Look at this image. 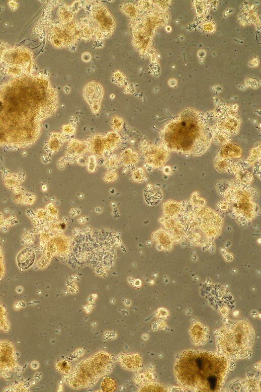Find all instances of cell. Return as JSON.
<instances>
[{"mask_svg":"<svg viewBox=\"0 0 261 392\" xmlns=\"http://www.w3.org/2000/svg\"><path fill=\"white\" fill-rule=\"evenodd\" d=\"M76 130L77 127L71 124H66L62 127V133L67 136L74 135Z\"/></svg>","mask_w":261,"mask_h":392,"instance_id":"cell-31","label":"cell"},{"mask_svg":"<svg viewBox=\"0 0 261 392\" xmlns=\"http://www.w3.org/2000/svg\"><path fill=\"white\" fill-rule=\"evenodd\" d=\"M145 164L153 168H160L168 161L169 154L164 148L149 145L143 150Z\"/></svg>","mask_w":261,"mask_h":392,"instance_id":"cell-9","label":"cell"},{"mask_svg":"<svg viewBox=\"0 0 261 392\" xmlns=\"http://www.w3.org/2000/svg\"><path fill=\"white\" fill-rule=\"evenodd\" d=\"M47 209L51 215L54 214L56 211V209L52 203H50L47 205Z\"/></svg>","mask_w":261,"mask_h":392,"instance_id":"cell-35","label":"cell"},{"mask_svg":"<svg viewBox=\"0 0 261 392\" xmlns=\"http://www.w3.org/2000/svg\"><path fill=\"white\" fill-rule=\"evenodd\" d=\"M68 137L69 136L62 133H52L45 145V149L47 152L53 154L59 151L64 145V142L68 140Z\"/></svg>","mask_w":261,"mask_h":392,"instance_id":"cell-14","label":"cell"},{"mask_svg":"<svg viewBox=\"0 0 261 392\" xmlns=\"http://www.w3.org/2000/svg\"><path fill=\"white\" fill-rule=\"evenodd\" d=\"M51 31L49 38L53 45L58 48L69 46L79 37L77 26L72 22L56 25Z\"/></svg>","mask_w":261,"mask_h":392,"instance_id":"cell-8","label":"cell"},{"mask_svg":"<svg viewBox=\"0 0 261 392\" xmlns=\"http://www.w3.org/2000/svg\"><path fill=\"white\" fill-rule=\"evenodd\" d=\"M5 218L3 215V213H0V229H1L5 225Z\"/></svg>","mask_w":261,"mask_h":392,"instance_id":"cell-37","label":"cell"},{"mask_svg":"<svg viewBox=\"0 0 261 392\" xmlns=\"http://www.w3.org/2000/svg\"><path fill=\"white\" fill-rule=\"evenodd\" d=\"M21 369L13 343L8 340H0V377L9 379L13 372Z\"/></svg>","mask_w":261,"mask_h":392,"instance_id":"cell-7","label":"cell"},{"mask_svg":"<svg viewBox=\"0 0 261 392\" xmlns=\"http://www.w3.org/2000/svg\"><path fill=\"white\" fill-rule=\"evenodd\" d=\"M39 367V364L37 362L36 363V364L34 363V362L31 363V367L33 369H36L38 368Z\"/></svg>","mask_w":261,"mask_h":392,"instance_id":"cell-39","label":"cell"},{"mask_svg":"<svg viewBox=\"0 0 261 392\" xmlns=\"http://www.w3.org/2000/svg\"><path fill=\"white\" fill-rule=\"evenodd\" d=\"M164 172L166 174H169L171 173V170L169 167H165L163 169Z\"/></svg>","mask_w":261,"mask_h":392,"instance_id":"cell-38","label":"cell"},{"mask_svg":"<svg viewBox=\"0 0 261 392\" xmlns=\"http://www.w3.org/2000/svg\"><path fill=\"white\" fill-rule=\"evenodd\" d=\"M160 134L166 150L195 156L209 149L214 136L213 129L207 122L188 114L169 122Z\"/></svg>","mask_w":261,"mask_h":392,"instance_id":"cell-3","label":"cell"},{"mask_svg":"<svg viewBox=\"0 0 261 392\" xmlns=\"http://www.w3.org/2000/svg\"><path fill=\"white\" fill-rule=\"evenodd\" d=\"M191 332L192 339L196 345H201L205 343L208 334L205 327L200 323L194 325Z\"/></svg>","mask_w":261,"mask_h":392,"instance_id":"cell-18","label":"cell"},{"mask_svg":"<svg viewBox=\"0 0 261 392\" xmlns=\"http://www.w3.org/2000/svg\"><path fill=\"white\" fill-rule=\"evenodd\" d=\"M124 121L123 119L119 116H116L112 118L111 121V126L114 131L119 132L124 127Z\"/></svg>","mask_w":261,"mask_h":392,"instance_id":"cell-27","label":"cell"},{"mask_svg":"<svg viewBox=\"0 0 261 392\" xmlns=\"http://www.w3.org/2000/svg\"><path fill=\"white\" fill-rule=\"evenodd\" d=\"M88 151L89 148L86 140L72 139L66 149L64 159L69 163L74 164Z\"/></svg>","mask_w":261,"mask_h":392,"instance_id":"cell-11","label":"cell"},{"mask_svg":"<svg viewBox=\"0 0 261 392\" xmlns=\"http://www.w3.org/2000/svg\"><path fill=\"white\" fill-rule=\"evenodd\" d=\"M236 176H237L239 180H241L245 183H250L252 181V175L250 173L248 172V171L238 170L237 173L236 172Z\"/></svg>","mask_w":261,"mask_h":392,"instance_id":"cell-29","label":"cell"},{"mask_svg":"<svg viewBox=\"0 0 261 392\" xmlns=\"http://www.w3.org/2000/svg\"><path fill=\"white\" fill-rule=\"evenodd\" d=\"M86 141L90 152L97 158L104 156L105 153L104 135L95 134L87 138Z\"/></svg>","mask_w":261,"mask_h":392,"instance_id":"cell-13","label":"cell"},{"mask_svg":"<svg viewBox=\"0 0 261 392\" xmlns=\"http://www.w3.org/2000/svg\"><path fill=\"white\" fill-rule=\"evenodd\" d=\"M131 176V180L133 182L141 183L145 181L146 174L143 168L138 167L132 171Z\"/></svg>","mask_w":261,"mask_h":392,"instance_id":"cell-25","label":"cell"},{"mask_svg":"<svg viewBox=\"0 0 261 392\" xmlns=\"http://www.w3.org/2000/svg\"><path fill=\"white\" fill-rule=\"evenodd\" d=\"M6 273V267L5 261L4 251L1 245H0V281L5 276Z\"/></svg>","mask_w":261,"mask_h":392,"instance_id":"cell-28","label":"cell"},{"mask_svg":"<svg viewBox=\"0 0 261 392\" xmlns=\"http://www.w3.org/2000/svg\"><path fill=\"white\" fill-rule=\"evenodd\" d=\"M0 99V135L25 131L30 127L41 130L42 121L54 115L58 109L57 94L51 87L36 99Z\"/></svg>","mask_w":261,"mask_h":392,"instance_id":"cell-2","label":"cell"},{"mask_svg":"<svg viewBox=\"0 0 261 392\" xmlns=\"http://www.w3.org/2000/svg\"><path fill=\"white\" fill-rule=\"evenodd\" d=\"M229 368L228 360L222 355L188 350L179 356L175 373L184 387L197 391H215L221 388Z\"/></svg>","mask_w":261,"mask_h":392,"instance_id":"cell-1","label":"cell"},{"mask_svg":"<svg viewBox=\"0 0 261 392\" xmlns=\"http://www.w3.org/2000/svg\"><path fill=\"white\" fill-rule=\"evenodd\" d=\"M115 360L114 356L110 353L99 351L77 363L69 373L63 376L62 380L74 389L90 387L95 385L100 378L111 373Z\"/></svg>","mask_w":261,"mask_h":392,"instance_id":"cell-4","label":"cell"},{"mask_svg":"<svg viewBox=\"0 0 261 392\" xmlns=\"http://www.w3.org/2000/svg\"><path fill=\"white\" fill-rule=\"evenodd\" d=\"M89 160V157L85 154L81 156L77 161V163L80 166H87Z\"/></svg>","mask_w":261,"mask_h":392,"instance_id":"cell-34","label":"cell"},{"mask_svg":"<svg viewBox=\"0 0 261 392\" xmlns=\"http://www.w3.org/2000/svg\"><path fill=\"white\" fill-rule=\"evenodd\" d=\"M35 260V255L33 249L29 247L24 248L18 256V266L21 270H27L32 266Z\"/></svg>","mask_w":261,"mask_h":392,"instance_id":"cell-15","label":"cell"},{"mask_svg":"<svg viewBox=\"0 0 261 392\" xmlns=\"http://www.w3.org/2000/svg\"><path fill=\"white\" fill-rule=\"evenodd\" d=\"M103 89L102 86L95 82L88 84L83 91V96L91 106L94 114L98 113L100 109L101 102L103 97Z\"/></svg>","mask_w":261,"mask_h":392,"instance_id":"cell-10","label":"cell"},{"mask_svg":"<svg viewBox=\"0 0 261 392\" xmlns=\"http://www.w3.org/2000/svg\"><path fill=\"white\" fill-rule=\"evenodd\" d=\"M101 388L104 391L112 392L117 389L116 380L110 377L105 378L101 382Z\"/></svg>","mask_w":261,"mask_h":392,"instance_id":"cell-24","label":"cell"},{"mask_svg":"<svg viewBox=\"0 0 261 392\" xmlns=\"http://www.w3.org/2000/svg\"><path fill=\"white\" fill-rule=\"evenodd\" d=\"M254 340V330L245 321L223 327L219 331L216 338L219 352L230 360L248 357Z\"/></svg>","mask_w":261,"mask_h":392,"instance_id":"cell-5","label":"cell"},{"mask_svg":"<svg viewBox=\"0 0 261 392\" xmlns=\"http://www.w3.org/2000/svg\"><path fill=\"white\" fill-rule=\"evenodd\" d=\"M11 328L8 312L5 306L0 303V331L8 333Z\"/></svg>","mask_w":261,"mask_h":392,"instance_id":"cell-21","label":"cell"},{"mask_svg":"<svg viewBox=\"0 0 261 392\" xmlns=\"http://www.w3.org/2000/svg\"><path fill=\"white\" fill-rule=\"evenodd\" d=\"M138 153L132 148H127L122 151L121 162L128 168H132L139 162Z\"/></svg>","mask_w":261,"mask_h":392,"instance_id":"cell-20","label":"cell"},{"mask_svg":"<svg viewBox=\"0 0 261 392\" xmlns=\"http://www.w3.org/2000/svg\"><path fill=\"white\" fill-rule=\"evenodd\" d=\"M121 164V161L117 155L112 154L105 160L104 166L108 171H115L120 166Z\"/></svg>","mask_w":261,"mask_h":392,"instance_id":"cell-22","label":"cell"},{"mask_svg":"<svg viewBox=\"0 0 261 392\" xmlns=\"http://www.w3.org/2000/svg\"><path fill=\"white\" fill-rule=\"evenodd\" d=\"M118 174L115 171H109L104 176V181L108 183L115 182L118 178Z\"/></svg>","mask_w":261,"mask_h":392,"instance_id":"cell-30","label":"cell"},{"mask_svg":"<svg viewBox=\"0 0 261 392\" xmlns=\"http://www.w3.org/2000/svg\"><path fill=\"white\" fill-rule=\"evenodd\" d=\"M93 8L86 25L82 28V33L89 37L107 39L114 32L115 22L114 18L102 5L97 4Z\"/></svg>","mask_w":261,"mask_h":392,"instance_id":"cell-6","label":"cell"},{"mask_svg":"<svg viewBox=\"0 0 261 392\" xmlns=\"http://www.w3.org/2000/svg\"><path fill=\"white\" fill-rule=\"evenodd\" d=\"M160 387H162V386L155 384H144L140 387L139 391H158L157 389L159 391H162L159 389Z\"/></svg>","mask_w":261,"mask_h":392,"instance_id":"cell-33","label":"cell"},{"mask_svg":"<svg viewBox=\"0 0 261 392\" xmlns=\"http://www.w3.org/2000/svg\"><path fill=\"white\" fill-rule=\"evenodd\" d=\"M55 368L57 371L64 375L70 372L72 370L70 364L65 360H61L55 364Z\"/></svg>","mask_w":261,"mask_h":392,"instance_id":"cell-26","label":"cell"},{"mask_svg":"<svg viewBox=\"0 0 261 392\" xmlns=\"http://www.w3.org/2000/svg\"><path fill=\"white\" fill-rule=\"evenodd\" d=\"M117 361L124 369L132 372H139L142 367L141 357L136 353H121Z\"/></svg>","mask_w":261,"mask_h":392,"instance_id":"cell-12","label":"cell"},{"mask_svg":"<svg viewBox=\"0 0 261 392\" xmlns=\"http://www.w3.org/2000/svg\"><path fill=\"white\" fill-rule=\"evenodd\" d=\"M242 152L240 147L234 144L228 143L221 149L219 158L227 159L240 158L242 156Z\"/></svg>","mask_w":261,"mask_h":392,"instance_id":"cell-19","label":"cell"},{"mask_svg":"<svg viewBox=\"0 0 261 392\" xmlns=\"http://www.w3.org/2000/svg\"><path fill=\"white\" fill-rule=\"evenodd\" d=\"M144 196L147 204L156 205L161 201L163 193L159 188L148 185L144 191Z\"/></svg>","mask_w":261,"mask_h":392,"instance_id":"cell-16","label":"cell"},{"mask_svg":"<svg viewBox=\"0 0 261 392\" xmlns=\"http://www.w3.org/2000/svg\"><path fill=\"white\" fill-rule=\"evenodd\" d=\"M97 167V157L94 155L89 157L88 163L87 164L88 170L91 172H94Z\"/></svg>","mask_w":261,"mask_h":392,"instance_id":"cell-32","label":"cell"},{"mask_svg":"<svg viewBox=\"0 0 261 392\" xmlns=\"http://www.w3.org/2000/svg\"><path fill=\"white\" fill-rule=\"evenodd\" d=\"M123 139L120 134L113 131L108 132L105 136V152H113L121 145Z\"/></svg>","mask_w":261,"mask_h":392,"instance_id":"cell-17","label":"cell"},{"mask_svg":"<svg viewBox=\"0 0 261 392\" xmlns=\"http://www.w3.org/2000/svg\"><path fill=\"white\" fill-rule=\"evenodd\" d=\"M82 58L85 62H88L91 59V55L89 53H84L82 54Z\"/></svg>","mask_w":261,"mask_h":392,"instance_id":"cell-36","label":"cell"},{"mask_svg":"<svg viewBox=\"0 0 261 392\" xmlns=\"http://www.w3.org/2000/svg\"><path fill=\"white\" fill-rule=\"evenodd\" d=\"M214 165L219 172H227L232 167L231 161L229 159L220 158L216 160Z\"/></svg>","mask_w":261,"mask_h":392,"instance_id":"cell-23","label":"cell"}]
</instances>
